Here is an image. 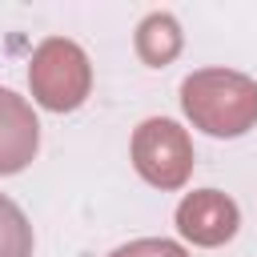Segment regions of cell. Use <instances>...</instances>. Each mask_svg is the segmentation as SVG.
Listing matches in <instances>:
<instances>
[{
	"label": "cell",
	"mask_w": 257,
	"mask_h": 257,
	"mask_svg": "<svg viewBox=\"0 0 257 257\" xmlns=\"http://www.w3.org/2000/svg\"><path fill=\"white\" fill-rule=\"evenodd\" d=\"M112 257H185V249L181 245H173V241H133V245H120Z\"/></svg>",
	"instance_id": "obj_8"
},
{
	"label": "cell",
	"mask_w": 257,
	"mask_h": 257,
	"mask_svg": "<svg viewBox=\"0 0 257 257\" xmlns=\"http://www.w3.org/2000/svg\"><path fill=\"white\" fill-rule=\"evenodd\" d=\"M237 225H241L237 205L225 193H217V189H197V193H189L177 205V229L193 245H209V249L225 245L237 233Z\"/></svg>",
	"instance_id": "obj_4"
},
{
	"label": "cell",
	"mask_w": 257,
	"mask_h": 257,
	"mask_svg": "<svg viewBox=\"0 0 257 257\" xmlns=\"http://www.w3.org/2000/svg\"><path fill=\"white\" fill-rule=\"evenodd\" d=\"M36 128L32 108L16 92L0 88V173H16L36 157Z\"/></svg>",
	"instance_id": "obj_5"
},
{
	"label": "cell",
	"mask_w": 257,
	"mask_h": 257,
	"mask_svg": "<svg viewBox=\"0 0 257 257\" xmlns=\"http://www.w3.org/2000/svg\"><path fill=\"white\" fill-rule=\"evenodd\" d=\"M133 165L149 185L177 189V185H185V177L193 169V145L181 124L153 116L133 133Z\"/></svg>",
	"instance_id": "obj_3"
},
{
	"label": "cell",
	"mask_w": 257,
	"mask_h": 257,
	"mask_svg": "<svg viewBox=\"0 0 257 257\" xmlns=\"http://www.w3.org/2000/svg\"><path fill=\"white\" fill-rule=\"evenodd\" d=\"M28 80H32V96L44 108L68 112V108H76L88 96V60H84V52L72 40L52 36V40H44L36 48Z\"/></svg>",
	"instance_id": "obj_2"
},
{
	"label": "cell",
	"mask_w": 257,
	"mask_h": 257,
	"mask_svg": "<svg viewBox=\"0 0 257 257\" xmlns=\"http://www.w3.org/2000/svg\"><path fill=\"white\" fill-rule=\"evenodd\" d=\"M181 104L209 137H241L257 124V84L229 68H201L185 76Z\"/></svg>",
	"instance_id": "obj_1"
},
{
	"label": "cell",
	"mask_w": 257,
	"mask_h": 257,
	"mask_svg": "<svg viewBox=\"0 0 257 257\" xmlns=\"http://www.w3.org/2000/svg\"><path fill=\"white\" fill-rule=\"evenodd\" d=\"M28 253H32V233L24 213L8 197H0V257H28Z\"/></svg>",
	"instance_id": "obj_7"
},
{
	"label": "cell",
	"mask_w": 257,
	"mask_h": 257,
	"mask_svg": "<svg viewBox=\"0 0 257 257\" xmlns=\"http://www.w3.org/2000/svg\"><path fill=\"white\" fill-rule=\"evenodd\" d=\"M137 52H141L153 68L169 64V60L181 52V28H177V20L165 16V12H153V16L141 24V32H137Z\"/></svg>",
	"instance_id": "obj_6"
}]
</instances>
